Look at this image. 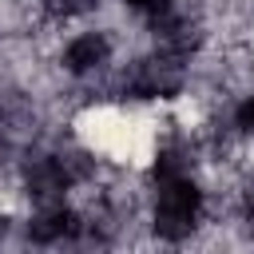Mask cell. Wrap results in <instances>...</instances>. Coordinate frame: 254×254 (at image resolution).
<instances>
[{
  "label": "cell",
  "instance_id": "cell-1",
  "mask_svg": "<svg viewBox=\"0 0 254 254\" xmlns=\"http://www.w3.org/2000/svg\"><path fill=\"white\" fill-rule=\"evenodd\" d=\"M206 214V187L198 175H171L151 183V202H147V226L159 242H190L202 230Z\"/></svg>",
  "mask_w": 254,
  "mask_h": 254
},
{
  "label": "cell",
  "instance_id": "cell-4",
  "mask_svg": "<svg viewBox=\"0 0 254 254\" xmlns=\"http://www.w3.org/2000/svg\"><path fill=\"white\" fill-rule=\"evenodd\" d=\"M230 127H234L238 135L254 139V87H250L246 95H238V99L230 103Z\"/></svg>",
  "mask_w": 254,
  "mask_h": 254
},
{
  "label": "cell",
  "instance_id": "cell-3",
  "mask_svg": "<svg viewBox=\"0 0 254 254\" xmlns=\"http://www.w3.org/2000/svg\"><path fill=\"white\" fill-rule=\"evenodd\" d=\"M103 0H40V16L56 20V24H75L91 12H99Z\"/></svg>",
  "mask_w": 254,
  "mask_h": 254
},
{
  "label": "cell",
  "instance_id": "cell-2",
  "mask_svg": "<svg viewBox=\"0 0 254 254\" xmlns=\"http://www.w3.org/2000/svg\"><path fill=\"white\" fill-rule=\"evenodd\" d=\"M115 36L107 28H79L60 44V67L67 79H95L115 64Z\"/></svg>",
  "mask_w": 254,
  "mask_h": 254
}]
</instances>
